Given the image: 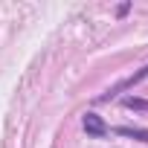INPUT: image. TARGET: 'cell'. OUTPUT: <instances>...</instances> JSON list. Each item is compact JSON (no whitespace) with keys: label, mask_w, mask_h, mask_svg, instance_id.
Returning <instances> with one entry per match:
<instances>
[{"label":"cell","mask_w":148,"mask_h":148,"mask_svg":"<svg viewBox=\"0 0 148 148\" xmlns=\"http://www.w3.org/2000/svg\"><path fill=\"white\" fill-rule=\"evenodd\" d=\"M116 134L119 136H134L139 142H148V128H128V125H122V128H116Z\"/></svg>","instance_id":"3957f363"},{"label":"cell","mask_w":148,"mask_h":148,"mask_svg":"<svg viewBox=\"0 0 148 148\" xmlns=\"http://www.w3.org/2000/svg\"><path fill=\"white\" fill-rule=\"evenodd\" d=\"M128 12H131V3H122V6H119V9H116V15H119V18H125V15H128Z\"/></svg>","instance_id":"5b68a950"},{"label":"cell","mask_w":148,"mask_h":148,"mask_svg":"<svg viewBox=\"0 0 148 148\" xmlns=\"http://www.w3.org/2000/svg\"><path fill=\"white\" fill-rule=\"evenodd\" d=\"M142 79H148V64H145V67H142L139 73H134L131 79H125V82H119V84H113V87H110V90H108L105 96H99V102H110V99H116L119 93H125V90H131V87H134V84H139Z\"/></svg>","instance_id":"6da1fadb"},{"label":"cell","mask_w":148,"mask_h":148,"mask_svg":"<svg viewBox=\"0 0 148 148\" xmlns=\"http://www.w3.org/2000/svg\"><path fill=\"white\" fill-rule=\"evenodd\" d=\"M125 102V108H134V110H148V102L145 99H134V96H128V99H122Z\"/></svg>","instance_id":"277c9868"},{"label":"cell","mask_w":148,"mask_h":148,"mask_svg":"<svg viewBox=\"0 0 148 148\" xmlns=\"http://www.w3.org/2000/svg\"><path fill=\"white\" fill-rule=\"evenodd\" d=\"M82 125H84L87 136H96V139H102V136H108V134H110V128L105 125V119H102V116H96V113H84Z\"/></svg>","instance_id":"7a4b0ae2"}]
</instances>
